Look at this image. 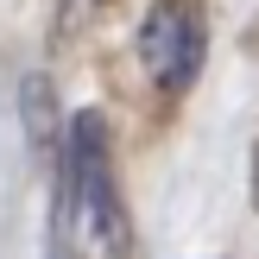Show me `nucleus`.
<instances>
[{
  "label": "nucleus",
  "instance_id": "obj_5",
  "mask_svg": "<svg viewBox=\"0 0 259 259\" xmlns=\"http://www.w3.org/2000/svg\"><path fill=\"white\" fill-rule=\"evenodd\" d=\"M63 240H70V234H63V228H51V259H63Z\"/></svg>",
  "mask_w": 259,
  "mask_h": 259
},
{
  "label": "nucleus",
  "instance_id": "obj_1",
  "mask_svg": "<svg viewBox=\"0 0 259 259\" xmlns=\"http://www.w3.org/2000/svg\"><path fill=\"white\" fill-rule=\"evenodd\" d=\"M57 228H82L89 259H126L133 253V215L120 202V177H114L108 126L95 108H82L70 120V146L57 158Z\"/></svg>",
  "mask_w": 259,
  "mask_h": 259
},
{
  "label": "nucleus",
  "instance_id": "obj_4",
  "mask_svg": "<svg viewBox=\"0 0 259 259\" xmlns=\"http://www.w3.org/2000/svg\"><path fill=\"white\" fill-rule=\"evenodd\" d=\"M108 13V0H57V38H82Z\"/></svg>",
  "mask_w": 259,
  "mask_h": 259
},
{
  "label": "nucleus",
  "instance_id": "obj_3",
  "mask_svg": "<svg viewBox=\"0 0 259 259\" xmlns=\"http://www.w3.org/2000/svg\"><path fill=\"white\" fill-rule=\"evenodd\" d=\"M19 108H25V133H32V146H38V152L63 146V139H57V95H51V82H45V76H25Z\"/></svg>",
  "mask_w": 259,
  "mask_h": 259
},
{
  "label": "nucleus",
  "instance_id": "obj_6",
  "mask_svg": "<svg viewBox=\"0 0 259 259\" xmlns=\"http://www.w3.org/2000/svg\"><path fill=\"white\" fill-rule=\"evenodd\" d=\"M253 202H259V139H253Z\"/></svg>",
  "mask_w": 259,
  "mask_h": 259
},
{
  "label": "nucleus",
  "instance_id": "obj_2",
  "mask_svg": "<svg viewBox=\"0 0 259 259\" xmlns=\"http://www.w3.org/2000/svg\"><path fill=\"white\" fill-rule=\"evenodd\" d=\"M139 57L158 76V89L184 95L202 70V13L190 0H158L146 13V25H139Z\"/></svg>",
  "mask_w": 259,
  "mask_h": 259
}]
</instances>
